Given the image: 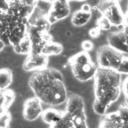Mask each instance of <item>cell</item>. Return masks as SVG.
I'll use <instances>...</instances> for the list:
<instances>
[{
  "mask_svg": "<svg viewBox=\"0 0 128 128\" xmlns=\"http://www.w3.org/2000/svg\"><path fill=\"white\" fill-rule=\"evenodd\" d=\"M28 84L41 102L58 106L67 100V93L61 73L53 68H46L34 72Z\"/></svg>",
  "mask_w": 128,
  "mask_h": 128,
  "instance_id": "1",
  "label": "cell"
},
{
  "mask_svg": "<svg viewBox=\"0 0 128 128\" xmlns=\"http://www.w3.org/2000/svg\"><path fill=\"white\" fill-rule=\"evenodd\" d=\"M94 78L95 98L93 108L96 114L104 115L106 109L120 96V74L98 66Z\"/></svg>",
  "mask_w": 128,
  "mask_h": 128,
  "instance_id": "2",
  "label": "cell"
},
{
  "mask_svg": "<svg viewBox=\"0 0 128 128\" xmlns=\"http://www.w3.org/2000/svg\"><path fill=\"white\" fill-rule=\"evenodd\" d=\"M49 128H88L82 97L76 94H70L66 100V110L62 118Z\"/></svg>",
  "mask_w": 128,
  "mask_h": 128,
  "instance_id": "3",
  "label": "cell"
},
{
  "mask_svg": "<svg viewBox=\"0 0 128 128\" xmlns=\"http://www.w3.org/2000/svg\"><path fill=\"white\" fill-rule=\"evenodd\" d=\"M97 60L100 67L128 74V56L109 45L100 46L97 50Z\"/></svg>",
  "mask_w": 128,
  "mask_h": 128,
  "instance_id": "4",
  "label": "cell"
},
{
  "mask_svg": "<svg viewBox=\"0 0 128 128\" xmlns=\"http://www.w3.org/2000/svg\"><path fill=\"white\" fill-rule=\"evenodd\" d=\"M68 63L74 77L82 82L94 78L98 68L92 61L89 54L85 50L70 57Z\"/></svg>",
  "mask_w": 128,
  "mask_h": 128,
  "instance_id": "5",
  "label": "cell"
},
{
  "mask_svg": "<svg viewBox=\"0 0 128 128\" xmlns=\"http://www.w3.org/2000/svg\"><path fill=\"white\" fill-rule=\"evenodd\" d=\"M97 6L111 24L116 26L122 25L124 14L117 0H100Z\"/></svg>",
  "mask_w": 128,
  "mask_h": 128,
  "instance_id": "6",
  "label": "cell"
},
{
  "mask_svg": "<svg viewBox=\"0 0 128 128\" xmlns=\"http://www.w3.org/2000/svg\"><path fill=\"white\" fill-rule=\"evenodd\" d=\"M70 14V7L68 1L56 0L52 2L47 14V18L50 24L64 18Z\"/></svg>",
  "mask_w": 128,
  "mask_h": 128,
  "instance_id": "7",
  "label": "cell"
},
{
  "mask_svg": "<svg viewBox=\"0 0 128 128\" xmlns=\"http://www.w3.org/2000/svg\"><path fill=\"white\" fill-rule=\"evenodd\" d=\"M42 112L41 102L36 96L28 98L24 102L22 114L26 120H36L41 115Z\"/></svg>",
  "mask_w": 128,
  "mask_h": 128,
  "instance_id": "8",
  "label": "cell"
},
{
  "mask_svg": "<svg viewBox=\"0 0 128 128\" xmlns=\"http://www.w3.org/2000/svg\"><path fill=\"white\" fill-rule=\"evenodd\" d=\"M107 38L109 46L122 53L128 54V36L123 30L110 32Z\"/></svg>",
  "mask_w": 128,
  "mask_h": 128,
  "instance_id": "9",
  "label": "cell"
},
{
  "mask_svg": "<svg viewBox=\"0 0 128 128\" xmlns=\"http://www.w3.org/2000/svg\"><path fill=\"white\" fill-rule=\"evenodd\" d=\"M48 56L42 54L30 53L23 64V68L26 71L40 70L46 68Z\"/></svg>",
  "mask_w": 128,
  "mask_h": 128,
  "instance_id": "10",
  "label": "cell"
},
{
  "mask_svg": "<svg viewBox=\"0 0 128 128\" xmlns=\"http://www.w3.org/2000/svg\"><path fill=\"white\" fill-rule=\"evenodd\" d=\"M98 128H128V122L122 120L117 112H112L103 116Z\"/></svg>",
  "mask_w": 128,
  "mask_h": 128,
  "instance_id": "11",
  "label": "cell"
},
{
  "mask_svg": "<svg viewBox=\"0 0 128 128\" xmlns=\"http://www.w3.org/2000/svg\"><path fill=\"white\" fill-rule=\"evenodd\" d=\"M28 22L30 24L37 26L45 32H48L50 28L51 24L48 19L47 14L38 8L34 9Z\"/></svg>",
  "mask_w": 128,
  "mask_h": 128,
  "instance_id": "12",
  "label": "cell"
},
{
  "mask_svg": "<svg viewBox=\"0 0 128 128\" xmlns=\"http://www.w3.org/2000/svg\"><path fill=\"white\" fill-rule=\"evenodd\" d=\"M91 7L88 4L82 6L81 8L76 10L72 14V22L74 26H81L86 24L91 16Z\"/></svg>",
  "mask_w": 128,
  "mask_h": 128,
  "instance_id": "13",
  "label": "cell"
},
{
  "mask_svg": "<svg viewBox=\"0 0 128 128\" xmlns=\"http://www.w3.org/2000/svg\"><path fill=\"white\" fill-rule=\"evenodd\" d=\"M62 112L54 108H48L42 110L41 117L42 120L50 125L58 122L62 118Z\"/></svg>",
  "mask_w": 128,
  "mask_h": 128,
  "instance_id": "14",
  "label": "cell"
},
{
  "mask_svg": "<svg viewBox=\"0 0 128 128\" xmlns=\"http://www.w3.org/2000/svg\"><path fill=\"white\" fill-rule=\"evenodd\" d=\"M2 97L3 100L0 106V109L1 111H8L15 100L16 94L12 89H6L2 92Z\"/></svg>",
  "mask_w": 128,
  "mask_h": 128,
  "instance_id": "15",
  "label": "cell"
},
{
  "mask_svg": "<svg viewBox=\"0 0 128 128\" xmlns=\"http://www.w3.org/2000/svg\"><path fill=\"white\" fill-rule=\"evenodd\" d=\"M12 74L6 68L0 69V91L6 90L12 84Z\"/></svg>",
  "mask_w": 128,
  "mask_h": 128,
  "instance_id": "16",
  "label": "cell"
},
{
  "mask_svg": "<svg viewBox=\"0 0 128 128\" xmlns=\"http://www.w3.org/2000/svg\"><path fill=\"white\" fill-rule=\"evenodd\" d=\"M62 50V46L59 43L52 41L46 42L42 48V53L46 56L58 54Z\"/></svg>",
  "mask_w": 128,
  "mask_h": 128,
  "instance_id": "17",
  "label": "cell"
},
{
  "mask_svg": "<svg viewBox=\"0 0 128 128\" xmlns=\"http://www.w3.org/2000/svg\"><path fill=\"white\" fill-rule=\"evenodd\" d=\"M11 120V114L8 111H1L0 112V128H10Z\"/></svg>",
  "mask_w": 128,
  "mask_h": 128,
  "instance_id": "18",
  "label": "cell"
},
{
  "mask_svg": "<svg viewBox=\"0 0 128 128\" xmlns=\"http://www.w3.org/2000/svg\"><path fill=\"white\" fill-rule=\"evenodd\" d=\"M96 24L100 29L108 30L111 26V24L110 21L104 16L98 18L96 20Z\"/></svg>",
  "mask_w": 128,
  "mask_h": 128,
  "instance_id": "19",
  "label": "cell"
},
{
  "mask_svg": "<svg viewBox=\"0 0 128 128\" xmlns=\"http://www.w3.org/2000/svg\"><path fill=\"white\" fill-rule=\"evenodd\" d=\"M117 112L122 120L128 122V106L120 107Z\"/></svg>",
  "mask_w": 128,
  "mask_h": 128,
  "instance_id": "20",
  "label": "cell"
},
{
  "mask_svg": "<svg viewBox=\"0 0 128 128\" xmlns=\"http://www.w3.org/2000/svg\"><path fill=\"white\" fill-rule=\"evenodd\" d=\"M122 90L124 96L126 103L128 106V76L126 77L123 82Z\"/></svg>",
  "mask_w": 128,
  "mask_h": 128,
  "instance_id": "21",
  "label": "cell"
},
{
  "mask_svg": "<svg viewBox=\"0 0 128 128\" xmlns=\"http://www.w3.org/2000/svg\"><path fill=\"white\" fill-rule=\"evenodd\" d=\"M82 46L85 51L87 52L88 50H91L94 48V44L92 41L86 40L82 42Z\"/></svg>",
  "mask_w": 128,
  "mask_h": 128,
  "instance_id": "22",
  "label": "cell"
},
{
  "mask_svg": "<svg viewBox=\"0 0 128 128\" xmlns=\"http://www.w3.org/2000/svg\"><path fill=\"white\" fill-rule=\"evenodd\" d=\"M122 26L124 30L123 31L128 36V9L126 14H124V20Z\"/></svg>",
  "mask_w": 128,
  "mask_h": 128,
  "instance_id": "23",
  "label": "cell"
},
{
  "mask_svg": "<svg viewBox=\"0 0 128 128\" xmlns=\"http://www.w3.org/2000/svg\"><path fill=\"white\" fill-rule=\"evenodd\" d=\"M100 28L98 26L94 28L90 31V35L93 38H97L100 34Z\"/></svg>",
  "mask_w": 128,
  "mask_h": 128,
  "instance_id": "24",
  "label": "cell"
},
{
  "mask_svg": "<svg viewBox=\"0 0 128 128\" xmlns=\"http://www.w3.org/2000/svg\"><path fill=\"white\" fill-rule=\"evenodd\" d=\"M4 43L1 40H0V51L4 48Z\"/></svg>",
  "mask_w": 128,
  "mask_h": 128,
  "instance_id": "25",
  "label": "cell"
},
{
  "mask_svg": "<svg viewBox=\"0 0 128 128\" xmlns=\"http://www.w3.org/2000/svg\"><path fill=\"white\" fill-rule=\"evenodd\" d=\"M44 0L48 1V2H54V1L56 0Z\"/></svg>",
  "mask_w": 128,
  "mask_h": 128,
  "instance_id": "26",
  "label": "cell"
},
{
  "mask_svg": "<svg viewBox=\"0 0 128 128\" xmlns=\"http://www.w3.org/2000/svg\"><path fill=\"white\" fill-rule=\"evenodd\" d=\"M64 0V1H68V0ZM80 0V1H82V0Z\"/></svg>",
  "mask_w": 128,
  "mask_h": 128,
  "instance_id": "27",
  "label": "cell"
},
{
  "mask_svg": "<svg viewBox=\"0 0 128 128\" xmlns=\"http://www.w3.org/2000/svg\"><path fill=\"white\" fill-rule=\"evenodd\" d=\"M2 92L0 91V98L1 97H2Z\"/></svg>",
  "mask_w": 128,
  "mask_h": 128,
  "instance_id": "28",
  "label": "cell"
}]
</instances>
